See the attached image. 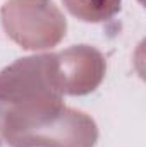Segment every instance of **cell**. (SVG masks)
I'll use <instances>...</instances> for the list:
<instances>
[{"instance_id": "6da1fadb", "label": "cell", "mask_w": 146, "mask_h": 147, "mask_svg": "<svg viewBox=\"0 0 146 147\" xmlns=\"http://www.w3.org/2000/svg\"><path fill=\"white\" fill-rule=\"evenodd\" d=\"M74 16L84 21H102L119 9L120 0H64Z\"/></svg>"}]
</instances>
